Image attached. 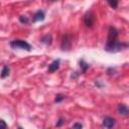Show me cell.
<instances>
[{
	"mask_svg": "<svg viewBox=\"0 0 129 129\" xmlns=\"http://www.w3.org/2000/svg\"><path fill=\"white\" fill-rule=\"evenodd\" d=\"M19 21L21 23H23V24H27L29 22V18L27 16H25V15H21V16H19Z\"/></svg>",
	"mask_w": 129,
	"mask_h": 129,
	"instance_id": "obj_13",
	"label": "cell"
},
{
	"mask_svg": "<svg viewBox=\"0 0 129 129\" xmlns=\"http://www.w3.org/2000/svg\"><path fill=\"white\" fill-rule=\"evenodd\" d=\"M72 35L71 34H64L62 36V40H61V44H60V47H61V50H70L71 47H72Z\"/></svg>",
	"mask_w": 129,
	"mask_h": 129,
	"instance_id": "obj_3",
	"label": "cell"
},
{
	"mask_svg": "<svg viewBox=\"0 0 129 129\" xmlns=\"http://www.w3.org/2000/svg\"><path fill=\"white\" fill-rule=\"evenodd\" d=\"M62 100H64V96L61 95V94H57L55 96V99H54V102L55 103H60Z\"/></svg>",
	"mask_w": 129,
	"mask_h": 129,
	"instance_id": "obj_14",
	"label": "cell"
},
{
	"mask_svg": "<svg viewBox=\"0 0 129 129\" xmlns=\"http://www.w3.org/2000/svg\"><path fill=\"white\" fill-rule=\"evenodd\" d=\"M64 122H66L64 119L60 117V118H58V120L56 121V124H55V125H56V127H60V126H62V125L64 124Z\"/></svg>",
	"mask_w": 129,
	"mask_h": 129,
	"instance_id": "obj_15",
	"label": "cell"
},
{
	"mask_svg": "<svg viewBox=\"0 0 129 129\" xmlns=\"http://www.w3.org/2000/svg\"><path fill=\"white\" fill-rule=\"evenodd\" d=\"M10 46L12 48H19V49H24V50H27V51H30L31 50V45L27 41L22 40V39L12 40L10 42Z\"/></svg>",
	"mask_w": 129,
	"mask_h": 129,
	"instance_id": "obj_2",
	"label": "cell"
},
{
	"mask_svg": "<svg viewBox=\"0 0 129 129\" xmlns=\"http://www.w3.org/2000/svg\"><path fill=\"white\" fill-rule=\"evenodd\" d=\"M118 112L120 115L122 116H128L129 114V110H128V107L125 105V104H120L118 106Z\"/></svg>",
	"mask_w": 129,
	"mask_h": 129,
	"instance_id": "obj_8",
	"label": "cell"
},
{
	"mask_svg": "<svg viewBox=\"0 0 129 129\" xmlns=\"http://www.w3.org/2000/svg\"><path fill=\"white\" fill-rule=\"evenodd\" d=\"M108 3H109V5H110L111 7H113V8H116L117 5H118V2H117V1H108Z\"/></svg>",
	"mask_w": 129,
	"mask_h": 129,
	"instance_id": "obj_18",
	"label": "cell"
},
{
	"mask_svg": "<svg viewBox=\"0 0 129 129\" xmlns=\"http://www.w3.org/2000/svg\"><path fill=\"white\" fill-rule=\"evenodd\" d=\"M58 68H59V59H55L48 66V72L49 73H53L56 70H58Z\"/></svg>",
	"mask_w": 129,
	"mask_h": 129,
	"instance_id": "obj_9",
	"label": "cell"
},
{
	"mask_svg": "<svg viewBox=\"0 0 129 129\" xmlns=\"http://www.w3.org/2000/svg\"><path fill=\"white\" fill-rule=\"evenodd\" d=\"M9 72H10V69H9L7 66H4L3 69H2V71H1V73H0V78H1V79L7 78V77L9 76Z\"/></svg>",
	"mask_w": 129,
	"mask_h": 129,
	"instance_id": "obj_11",
	"label": "cell"
},
{
	"mask_svg": "<svg viewBox=\"0 0 129 129\" xmlns=\"http://www.w3.org/2000/svg\"><path fill=\"white\" fill-rule=\"evenodd\" d=\"M72 129H83V125L81 123H75L72 127Z\"/></svg>",
	"mask_w": 129,
	"mask_h": 129,
	"instance_id": "obj_17",
	"label": "cell"
},
{
	"mask_svg": "<svg viewBox=\"0 0 129 129\" xmlns=\"http://www.w3.org/2000/svg\"><path fill=\"white\" fill-rule=\"evenodd\" d=\"M0 129H7V124L2 119H0Z\"/></svg>",
	"mask_w": 129,
	"mask_h": 129,
	"instance_id": "obj_16",
	"label": "cell"
},
{
	"mask_svg": "<svg viewBox=\"0 0 129 129\" xmlns=\"http://www.w3.org/2000/svg\"><path fill=\"white\" fill-rule=\"evenodd\" d=\"M84 22L87 27H92L95 23V14L92 11H88L84 16Z\"/></svg>",
	"mask_w": 129,
	"mask_h": 129,
	"instance_id": "obj_5",
	"label": "cell"
},
{
	"mask_svg": "<svg viewBox=\"0 0 129 129\" xmlns=\"http://www.w3.org/2000/svg\"><path fill=\"white\" fill-rule=\"evenodd\" d=\"M128 46L127 43H124V42H120V41H115V42H112V43H109L105 45V50L108 51V52H118L124 48H126Z\"/></svg>",
	"mask_w": 129,
	"mask_h": 129,
	"instance_id": "obj_1",
	"label": "cell"
},
{
	"mask_svg": "<svg viewBox=\"0 0 129 129\" xmlns=\"http://www.w3.org/2000/svg\"><path fill=\"white\" fill-rule=\"evenodd\" d=\"M115 124H116V120L114 118H112V117H109L108 116V117H105L103 119V126L105 128H107V129L113 128L115 126Z\"/></svg>",
	"mask_w": 129,
	"mask_h": 129,
	"instance_id": "obj_6",
	"label": "cell"
},
{
	"mask_svg": "<svg viewBox=\"0 0 129 129\" xmlns=\"http://www.w3.org/2000/svg\"><path fill=\"white\" fill-rule=\"evenodd\" d=\"M18 129H22V128H21V127H18Z\"/></svg>",
	"mask_w": 129,
	"mask_h": 129,
	"instance_id": "obj_19",
	"label": "cell"
},
{
	"mask_svg": "<svg viewBox=\"0 0 129 129\" xmlns=\"http://www.w3.org/2000/svg\"><path fill=\"white\" fill-rule=\"evenodd\" d=\"M45 18V13L42 9H38L34 15H33V18H32V21L33 22H37V21H43Z\"/></svg>",
	"mask_w": 129,
	"mask_h": 129,
	"instance_id": "obj_7",
	"label": "cell"
},
{
	"mask_svg": "<svg viewBox=\"0 0 129 129\" xmlns=\"http://www.w3.org/2000/svg\"><path fill=\"white\" fill-rule=\"evenodd\" d=\"M40 41H41L42 43L46 44V45H49V44L51 43V41H52V36H51V34H45L44 36L41 37Z\"/></svg>",
	"mask_w": 129,
	"mask_h": 129,
	"instance_id": "obj_10",
	"label": "cell"
},
{
	"mask_svg": "<svg viewBox=\"0 0 129 129\" xmlns=\"http://www.w3.org/2000/svg\"><path fill=\"white\" fill-rule=\"evenodd\" d=\"M80 67H81V69H82V72L85 73V72L89 69V63H87L84 59H81V60H80Z\"/></svg>",
	"mask_w": 129,
	"mask_h": 129,
	"instance_id": "obj_12",
	"label": "cell"
},
{
	"mask_svg": "<svg viewBox=\"0 0 129 129\" xmlns=\"http://www.w3.org/2000/svg\"><path fill=\"white\" fill-rule=\"evenodd\" d=\"M118 34H119V33H118V30H117L114 26H110V27H109V30H108V40H107V44L117 41Z\"/></svg>",
	"mask_w": 129,
	"mask_h": 129,
	"instance_id": "obj_4",
	"label": "cell"
}]
</instances>
